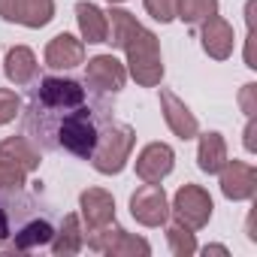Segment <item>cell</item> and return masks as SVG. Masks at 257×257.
Wrapping results in <instances>:
<instances>
[{
    "label": "cell",
    "instance_id": "obj_1",
    "mask_svg": "<svg viewBox=\"0 0 257 257\" xmlns=\"http://www.w3.org/2000/svg\"><path fill=\"white\" fill-rule=\"evenodd\" d=\"M91 100L85 82L67 76H43L31 88L28 109L22 115V134L43 152H55V137L64 121Z\"/></svg>",
    "mask_w": 257,
    "mask_h": 257
},
{
    "label": "cell",
    "instance_id": "obj_2",
    "mask_svg": "<svg viewBox=\"0 0 257 257\" xmlns=\"http://www.w3.org/2000/svg\"><path fill=\"white\" fill-rule=\"evenodd\" d=\"M121 49L127 52V64H131V76L146 85V88H155L161 85L164 79V61H161V46H158V37L152 31H146L143 25H137L121 43Z\"/></svg>",
    "mask_w": 257,
    "mask_h": 257
},
{
    "label": "cell",
    "instance_id": "obj_3",
    "mask_svg": "<svg viewBox=\"0 0 257 257\" xmlns=\"http://www.w3.org/2000/svg\"><path fill=\"white\" fill-rule=\"evenodd\" d=\"M137 146V134H134V127L131 124H115L109 121L103 127V134H100V143L91 155V164L97 173L103 176H118L127 161H131V152Z\"/></svg>",
    "mask_w": 257,
    "mask_h": 257
},
{
    "label": "cell",
    "instance_id": "obj_4",
    "mask_svg": "<svg viewBox=\"0 0 257 257\" xmlns=\"http://www.w3.org/2000/svg\"><path fill=\"white\" fill-rule=\"evenodd\" d=\"M46 212L34 194L22 188H0V248H10L13 236L34 218Z\"/></svg>",
    "mask_w": 257,
    "mask_h": 257
},
{
    "label": "cell",
    "instance_id": "obj_5",
    "mask_svg": "<svg viewBox=\"0 0 257 257\" xmlns=\"http://www.w3.org/2000/svg\"><path fill=\"white\" fill-rule=\"evenodd\" d=\"M131 215L146 227H161L170 218V203L161 182H143L131 197Z\"/></svg>",
    "mask_w": 257,
    "mask_h": 257
},
{
    "label": "cell",
    "instance_id": "obj_6",
    "mask_svg": "<svg viewBox=\"0 0 257 257\" xmlns=\"http://www.w3.org/2000/svg\"><path fill=\"white\" fill-rule=\"evenodd\" d=\"M212 197L200 188V185H185V188H179V194H176V200H173V215H176V221H182L185 227H191V230H200V227H206L209 224V218H212Z\"/></svg>",
    "mask_w": 257,
    "mask_h": 257
},
{
    "label": "cell",
    "instance_id": "obj_7",
    "mask_svg": "<svg viewBox=\"0 0 257 257\" xmlns=\"http://www.w3.org/2000/svg\"><path fill=\"white\" fill-rule=\"evenodd\" d=\"M124 82H127V70L112 55H97L85 67V85L97 94H109V91L115 94V91L124 88Z\"/></svg>",
    "mask_w": 257,
    "mask_h": 257
},
{
    "label": "cell",
    "instance_id": "obj_8",
    "mask_svg": "<svg viewBox=\"0 0 257 257\" xmlns=\"http://www.w3.org/2000/svg\"><path fill=\"white\" fill-rule=\"evenodd\" d=\"M0 16L25 28H43L55 19V0H0Z\"/></svg>",
    "mask_w": 257,
    "mask_h": 257
},
{
    "label": "cell",
    "instance_id": "obj_9",
    "mask_svg": "<svg viewBox=\"0 0 257 257\" xmlns=\"http://www.w3.org/2000/svg\"><path fill=\"white\" fill-rule=\"evenodd\" d=\"M176 167V152L167 143H149L137 158V176L143 182H164Z\"/></svg>",
    "mask_w": 257,
    "mask_h": 257
},
{
    "label": "cell",
    "instance_id": "obj_10",
    "mask_svg": "<svg viewBox=\"0 0 257 257\" xmlns=\"http://www.w3.org/2000/svg\"><path fill=\"white\" fill-rule=\"evenodd\" d=\"M257 191V170L242 161H227L221 167V194L227 200H251Z\"/></svg>",
    "mask_w": 257,
    "mask_h": 257
},
{
    "label": "cell",
    "instance_id": "obj_11",
    "mask_svg": "<svg viewBox=\"0 0 257 257\" xmlns=\"http://www.w3.org/2000/svg\"><path fill=\"white\" fill-rule=\"evenodd\" d=\"M161 109H164L167 127H170L179 140H194V137L200 134V124H197L194 112H191L173 91H167V88H161Z\"/></svg>",
    "mask_w": 257,
    "mask_h": 257
},
{
    "label": "cell",
    "instance_id": "obj_12",
    "mask_svg": "<svg viewBox=\"0 0 257 257\" xmlns=\"http://www.w3.org/2000/svg\"><path fill=\"white\" fill-rule=\"evenodd\" d=\"M85 64V43L76 40L73 34H58L46 46V67L49 70H76Z\"/></svg>",
    "mask_w": 257,
    "mask_h": 257
},
{
    "label": "cell",
    "instance_id": "obj_13",
    "mask_svg": "<svg viewBox=\"0 0 257 257\" xmlns=\"http://www.w3.org/2000/svg\"><path fill=\"white\" fill-rule=\"evenodd\" d=\"M200 40H203V52H206L209 58H215V61H227V58L233 55V46H236L233 28H230L224 19H218V16H212V19L203 22Z\"/></svg>",
    "mask_w": 257,
    "mask_h": 257
},
{
    "label": "cell",
    "instance_id": "obj_14",
    "mask_svg": "<svg viewBox=\"0 0 257 257\" xmlns=\"http://www.w3.org/2000/svg\"><path fill=\"white\" fill-rule=\"evenodd\" d=\"M79 206H82V218H85L88 230H100L115 221V200H112V194H106L100 188H88L79 197Z\"/></svg>",
    "mask_w": 257,
    "mask_h": 257
},
{
    "label": "cell",
    "instance_id": "obj_15",
    "mask_svg": "<svg viewBox=\"0 0 257 257\" xmlns=\"http://www.w3.org/2000/svg\"><path fill=\"white\" fill-rule=\"evenodd\" d=\"M52 236H55V224H52L49 212H40V215H34V218L13 236L10 248H13V251H34V248L49 245Z\"/></svg>",
    "mask_w": 257,
    "mask_h": 257
},
{
    "label": "cell",
    "instance_id": "obj_16",
    "mask_svg": "<svg viewBox=\"0 0 257 257\" xmlns=\"http://www.w3.org/2000/svg\"><path fill=\"white\" fill-rule=\"evenodd\" d=\"M7 79L16 82V85H31L37 82V73H40V64H37V55L28 49V46H16L7 52Z\"/></svg>",
    "mask_w": 257,
    "mask_h": 257
},
{
    "label": "cell",
    "instance_id": "obj_17",
    "mask_svg": "<svg viewBox=\"0 0 257 257\" xmlns=\"http://www.w3.org/2000/svg\"><path fill=\"white\" fill-rule=\"evenodd\" d=\"M0 158L10 161V164H16V167H22L25 173H34L40 167V149L25 134L22 137H10V140L0 143Z\"/></svg>",
    "mask_w": 257,
    "mask_h": 257
},
{
    "label": "cell",
    "instance_id": "obj_18",
    "mask_svg": "<svg viewBox=\"0 0 257 257\" xmlns=\"http://www.w3.org/2000/svg\"><path fill=\"white\" fill-rule=\"evenodd\" d=\"M76 19H79V31H82V40L85 43H106L109 37V22H106V13L97 10L94 4H76Z\"/></svg>",
    "mask_w": 257,
    "mask_h": 257
},
{
    "label": "cell",
    "instance_id": "obj_19",
    "mask_svg": "<svg viewBox=\"0 0 257 257\" xmlns=\"http://www.w3.org/2000/svg\"><path fill=\"white\" fill-rule=\"evenodd\" d=\"M197 161H200V170L215 176L221 173V167L227 164V143L221 134H203L200 137V152H197Z\"/></svg>",
    "mask_w": 257,
    "mask_h": 257
},
{
    "label": "cell",
    "instance_id": "obj_20",
    "mask_svg": "<svg viewBox=\"0 0 257 257\" xmlns=\"http://www.w3.org/2000/svg\"><path fill=\"white\" fill-rule=\"evenodd\" d=\"M85 245V236H82V227H79V215H64V224L61 230H55L52 236V254H79Z\"/></svg>",
    "mask_w": 257,
    "mask_h": 257
},
{
    "label": "cell",
    "instance_id": "obj_21",
    "mask_svg": "<svg viewBox=\"0 0 257 257\" xmlns=\"http://www.w3.org/2000/svg\"><path fill=\"white\" fill-rule=\"evenodd\" d=\"M212 16H218V0H179L176 10V19H182L185 25H203Z\"/></svg>",
    "mask_w": 257,
    "mask_h": 257
},
{
    "label": "cell",
    "instance_id": "obj_22",
    "mask_svg": "<svg viewBox=\"0 0 257 257\" xmlns=\"http://www.w3.org/2000/svg\"><path fill=\"white\" fill-rule=\"evenodd\" d=\"M167 242H170V251H173L176 257H188V254H194V251H197L194 230H191V227H185L182 221H173V224L167 227Z\"/></svg>",
    "mask_w": 257,
    "mask_h": 257
},
{
    "label": "cell",
    "instance_id": "obj_23",
    "mask_svg": "<svg viewBox=\"0 0 257 257\" xmlns=\"http://www.w3.org/2000/svg\"><path fill=\"white\" fill-rule=\"evenodd\" d=\"M103 254H152V245H149L146 239H137V236H131V233L118 230L115 239L109 242V248H106Z\"/></svg>",
    "mask_w": 257,
    "mask_h": 257
},
{
    "label": "cell",
    "instance_id": "obj_24",
    "mask_svg": "<svg viewBox=\"0 0 257 257\" xmlns=\"http://www.w3.org/2000/svg\"><path fill=\"white\" fill-rule=\"evenodd\" d=\"M176 10H179V0H146V13L155 22H161V25L173 22L176 19Z\"/></svg>",
    "mask_w": 257,
    "mask_h": 257
},
{
    "label": "cell",
    "instance_id": "obj_25",
    "mask_svg": "<svg viewBox=\"0 0 257 257\" xmlns=\"http://www.w3.org/2000/svg\"><path fill=\"white\" fill-rule=\"evenodd\" d=\"M19 109H22L19 94L10 91V88H0V124H10L19 115Z\"/></svg>",
    "mask_w": 257,
    "mask_h": 257
},
{
    "label": "cell",
    "instance_id": "obj_26",
    "mask_svg": "<svg viewBox=\"0 0 257 257\" xmlns=\"http://www.w3.org/2000/svg\"><path fill=\"white\" fill-rule=\"evenodd\" d=\"M25 185V170L0 158V188H22Z\"/></svg>",
    "mask_w": 257,
    "mask_h": 257
},
{
    "label": "cell",
    "instance_id": "obj_27",
    "mask_svg": "<svg viewBox=\"0 0 257 257\" xmlns=\"http://www.w3.org/2000/svg\"><path fill=\"white\" fill-rule=\"evenodd\" d=\"M254 91H257V85H245V91H242V109H245V115H254Z\"/></svg>",
    "mask_w": 257,
    "mask_h": 257
},
{
    "label": "cell",
    "instance_id": "obj_28",
    "mask_svg": "<svg viewBox=\"0 0 257 257\" xmlns=\"http://www.w3.org/2000/svg\"><path fill=\"white\" fill-rule=\"evenodd\" d=\"M245 149H248V152H257V143H254V121H248V127H245Z\"/></svg>",
    "mask_w": 257,
    "mask_h": 257
},
{
    "label": "cell",
    "instance_id": "obj_29",
    "mask_svg": "<svg viewBox=\"0 0 257 257\" xmlns=\"http://www.w3.org/2000/svg\"><path fill=\"white\" fill-rule=\"evenodd\" d=\"M203 251H212V254H227V248H224V245H209V248H203Z\"/></svg>",
    "mask_w": 257,
    "mask_h": 257
},
{
    "label": "cell",
    "instance_id": "obj_30",
    "mask_svg": "<svg viewBox=\"0 0 257 257\" xmlns=\"http://www.w3.org/2000/svg\"><path fill=\"white\" fill-rule=\"evenodd\" d=\"M109 4H112V7H115V4H124V0H109Z\"/></svg>",
    "mask_w": 257,
    "mask_h": 257
}]
</instances>
